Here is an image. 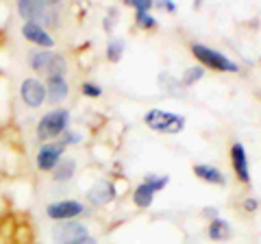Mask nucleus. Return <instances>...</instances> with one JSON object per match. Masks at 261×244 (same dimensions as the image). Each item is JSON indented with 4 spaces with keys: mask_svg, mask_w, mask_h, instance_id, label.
<instances>
[{
    "mask_svg": "<svg viewBox=\"0 0 261 244\" xmlns=\"http://www.w3.org/2000/svg\"><path fill=\"white\" fill-rule=\"evenodd\" d=\"M29 61L37 72H46L48 77H63L68 70V63L63 57L50 51H31Z\"/></svg>",
    "mask_w": 261,
    "mask_h": 244,
    "instance_id": "nucleus-1",
    "label": "nucleus"
},
{
    "mask_svg": "<svg viewBox=\"0 0 261 244\" xmlns=\"http://www.w3.org/2000/svg\"><path fill=\"white\" fill-rule=\"evenodd\" d=\"M144 120L152 131H159V133H181L183 127H185L183 116H176V113H170V111H161V109H150L144 116Z\"/></svg>",
    "mask_w": 261,
    "mask_h": 244,
    "instance_id": "nucleus-2",
    "label": "nucleus"
},
{
    "mask_svg": "<svg viewBox=\"0 0 261 244\" xmlns=\"http://www.w3.org/2000/svg\"><path fill=\"white\" fill-rule=\"evenodd\" d=\"M68 122H70V113L68 109H55L50 113H46V116L39 120L37 125V137L39 140H53V137L61 135L65 129H68Z\"/></svg>",
    "mask_w": 261,
    "mask_h": 244,
    "instance_id": "nucleus-3",
    "label": "nucleus"
},
{
    "mask_svg": "<svg viewBox=\"0 0 261 244\" xmlns=\"http://www.w3.org/2000/svg\"><path fill=\"white\" fill-rule=\"evenodd\" d=\"M192 53L200 63H205V66L214 68L218 72H238V63L235 61H231L226 55L218 53V51H211V48L202 46V44H194Z\"/></svg>",
    "mask_w": 261,
    "mask_h": 244,
    "instance_id": "nucleus-4",
    "label": "nucleus"
},
{
    "mask_svg": "<svg viewBox=\"0 0 261 244\" xmlns=\"http://www.w3.org/2000/svg\"><path fill=\"white\" fill-rule=\"evenodd\" d=\"M85 235H87V227L81 223H74V221H61L53 231V238L61 244L81 240V238H85Z\"/></svg>",
    "mask_w": 261,
    "mask_h": 244,
    "instance_id": "nucleus-5",
    "label": "nucleus"
},
{
    "mask_svg": "<svg viewBox=\"0 0 261 244\" xmlns=\"http://www.w3.org/2000/svg\"><path fill=\"white\" fill-rule=\"evenodd\" d=\"M63 151H65V144H61V142L44 144L42 149H39V153H37V166H39V170H53L61 161Z\"/></svg>",
    "mask_w": 261,
    "mask_h": 244,
    "instance_id": "nucleus-6",
    "label": "nucleus"
},
{
    "mask_svg": "<svg viewBox=\"0 0 261 244\" xmlns=\"http://www.w3.org/2000/svg\"><path fill=\"white\" fill-rule=\"evenodd\" d=\"M81 211H83V205L79 201H59V203H50L46 207V214L55 218V221H72Z\"/></svg>",
    "mask_w": 261,
    "mask_h": 244,
    "instance_id": "nucleus-7",
    "label": "nucleus"
},
{
    "mask_svg": "<svg viewBox=\"0 0 261 244\" xmlns=\"http://www.w3.org/2000/svg\"><path fill=\"white\" fill-rule=\"evenodd\" d=\"M22 101L29 105V107H39L46 99V87L39 83L37 79H27L22 83Z\"/></svg>",
    "mask_w": 261,
    "mask_h": 244,
    "instance_id": "nucleus-8",
    "label": "nucleus"
},
{
    "mask_svg": "<svg viewBox=\"0 0 261 244\" xmlns=\"http://www.w3.org/2000/svg\"><path fill=\"white\" fill-rule=\"evenodd\" d=\"M48 9H50V3H42V0H22V3H18V11L22 18L35 24H39V20H44Z\"/></svg>",
    "mask_w": 261,
    "mask_h": 244,
    "instance_id": "nucleus-9",
    "label": "nucleus"
},
{
    "mask_svg": "<svg viewBox=\"0 0 261 244\" xmlns=\"http://www.w3.org/2000/svg\"><path fill=\"white\" fill-rule=\"evenodd\" d=\"M113 197H116V188L109 181H96L87 192V199L94 205H107Z\"/></svg>",
    "mask_w": 261,
    "mask_h": 244,
    "instance_id": "nucleus-10",
    "label": "nucleus"
},
{
    "mask_svg": "<svg viewBox=\"0 0 261 244\" xmlns=\"http://www.w3.org/2000/svg\"><path fill=\"white\" fill-rule=\"evenodd\" d=\"M22 35L29 39V42H33V44H39L42 48H50L53 44H55V39L46 33V31L39 27V24H35V22H27L22 27Z\"/></svg>",
    "mask_w": 261,
    "mask_h": 244,
    "instance_id": "nucleus-11",
    "label": "nucleus"
},
{
    "mask_svg": "<svg viewBox=\"0 0 261 244\" xmlns=\"http://www.w3.org/2000/svg\"><path fill=\"white\" fill-rule=\"evenodd\" d=\"M231 159H233V168H235V175L240 177V181L248 183V181H250L248 157H246V151H244L242 144H233V149H231Z\"/></svg>",
    "mask_w": 261,
    "mask_h": 244,
    "instance_id": "nucleus-12",
    "label": "nucleus"
},
{
    "mask_svg": "<svg viewBox=\"0 0 261 244\" xmlns=\"http://www.w3.org/2000/svg\"><path fill=\"white\" fill-rule=\"evenodd\" d=\"M46 99L50 103H61L68 99V83H65L63 77H48Z\"/></svg>",
    "mask_w": 261,
    "mask_h": 244,
    "instance_id": "nucleus-13",
    "label": "nucleus"
},
{
    "mask_svg": "<svg viewBox=\"0 0 261 244\" xmlns=\"http://www.w3.org/2000/svg\"><path fill=\"white\" fill-rule=\"evenodd\" d=\"M194 175L198 177V179H202V181H209V183H218V185H224L226 183L224 175L220 173L218 168H214V166L198 164V166H194Z\"/></svg>",
    "mask_w": 261,
    "mask_h": 244,
    "instance_id": "nucleus-14",
    "label": "nucleus"
},
{
    "mask_svg": "<svg viewBox=\"0 0 261 244\" xmlns=\"http://www.w3.org/2000/svg\"><path fill=\"white\" fill-rule=\"evenodd\" d=\"M209 238L211 240H218V242L231 238V225H228L226 221H222V218H216V221H211V225H209Z\"/></svg>",
    "mask_w": 261,
    "mask_h": 244,
    "instance_id": "nucleus-15",
    "label": "nucleus"
},
{
    "mask_svg": "<svg viewBox=\"0 0 261 244\" xmlns=\"http://www.w3.org/2000/svg\"><path fill=\"white\" fill-rule=\"evenodd\" d=\"M152 199H154V190L150 188L148 183L137 185V190L133 194V201H135L137 207H150L152 205Z\"/></svg>",
    "mask_w": 261,
    "mask_h": 244,
    "instance_id": "nucleus-16",
    "label": "nucleus"
},
{
    "mask_svg": "<svg viewBox=\"0 0 261 244\" xmlns=\"http://www.w3.org/2000/svg\"><path fill=\"white\" fill-rule=\"evenodd\" d=\"M55 181H68V179H72V175H74V159H61L59 164L55 166Z\"/></svg>",
    "mask_w": 261,
    "mask_h": 244,
    "instance_id": "nucleus-17",
    "label": "nucleus"
},
{
    "mask_svg": "<svg viewBox=\"0 0 261 244\" xmlns=\"http://www.w3.org/2000/svg\"><path fill=\"white\" fill-rule=\"evenodd\" d=\"M122 53H124V42H122V39H111L109 46H107V57L109 59L118 61L122 57Z\"/></svg>",
    "mask_w": 261,
    "mask_h": 244,
    "instance_id": "nucleus-18",
    "label": "nucleus"
},
{
    "mask_svg": "<svg viewBox=\"0 0 261 244\" xmlns=\"http://www.w3.org/2000/svg\"><path fill=\"white\" fill-rule=\"evenodd\" d=\"M202 75H205V70H202L200 66H194V68H190L183 75V85H192V83H196L198 79H202Z\"/></svg>",
    "mask_w": 261,
    "mask_h": 244,
    "instance_id": "nucleus-19",
    "label": "nucleus"
},
{
    "mask_svg": "<svg viewBox=\"0 0 261 244\" xmlns=\"http://www.w3.org/2000/svg\"><path fill=\"white\" fill-rule=\"evenodd\" d=\"M168 181H170L168 177H148V179H146V183H148V185H150V188H152L154 192H157V190H161V188H166V185H168Z\"/></svg>",
    "mask_w": 261,
    "mask_h": 244,
    "instance_id": "nucleus-20",
    "label": "nucleus"
},
{
    "mask_svg": "<svg viewBox=\"0 0 261 244\" xmlns=\"http://www.w3.org/2000/svg\"><path fill=\"white\" fill-rule=\"evenodd\" d=\"M137 24L144 27V29H152L157 22H154V18H152L150 13H137Z\"/></svg>",
    "mask_w": 261,
    "mask_h": 244,
    "instance_id": "nucleus-21",
    "label": "nucleus"
},
{
    "mask_svg": "<svg viewBox=\"0 0 261 244\" xmlns=\"http://www.w3.org/2000/svg\"><path fill=\"white\" fill-rule=\"evenodd\" d=\"M81 89H83V94L89 96V99H96V96L102 94V89L98 85H94V83H83V87H81Z\"/></svg>",
    "mask_w": 261,
    "mask_h": 244,
    "instance_id": "nucleus-22",
    "label": "nucleus"
},
{
    "mask_svg": "<svg viewBox=\"0 0 261 244\" xmlns=\"http://www.w3.org/2000/svg\"><path fill=\"white\" fill-rule=\"evenodd\" d=\"M128 5H133L135 9H137V13H148V11H150V7H152L150 0H130Z\"/></svg>",
    "mask_w": 261,
    "mask_h": 244,
    "instance_id": "nucleus-23",
    "label": "nucleus"
},
{
    "mask_svg": "<svg viewBox=\"0 0 261 244\" xmlns=\"http://www.w3.org/2000/svg\"><path fill=\"white\" fill-rule=\"evenodd\" d=\"M63 142H68V144H76L81 142V135L74 133V131H63Z\"/></svg>",
    "mask_w": 261,
    "mask_h": 244,
    "instance_id": "nucleus-24",
    "label": "nucleus"
},
{
    "mask_svg": "<svg viewBox=\"0 0 261 244\" xmlns=\"http://www.w3.org/2000/svg\"><path fill=\"white\" fill-rule=\"evenodd\" d=\"M257 207H259L257 199H246V201H244V209H246V211H255Z\"/></svg>",
    "mask_w": 261,
    "mask_h": 244,
    "instance_id": "nucleus-25",
    "label": "nucleus"
},
{
    "mask_svg": "<svg viewBox=\"0 0 261 244\" xmlns=\"http://www.w3.org/2000/svg\"><path fill=\"white\" fill-rule=\"evenodd\" d=\"M68 244H96V240H94V238H89V235H85V238L74 240V242H68Z\"/></svg>",
    "mask_w": 261,
    "mask_h": 244,
    "instance_id": "nucleus-26",
    "label": "nucleus"
},
{
    "mask_svg": "<svg viewBox=\"0 0 261 244\" xmlns=\"http://www.w3.org/2000/svg\"><path fill=\"white\" fill-rule=\"evenodd\" d=\"M205 214L211 218V221H216V218H218V209H216V207H207V209H205Z\"/></svg>",
    "mask_w": 261,
    "mask_h": 244,
    "instance_id": "nucleus-27",
    "label": "nucleus"
}]
</instances>
